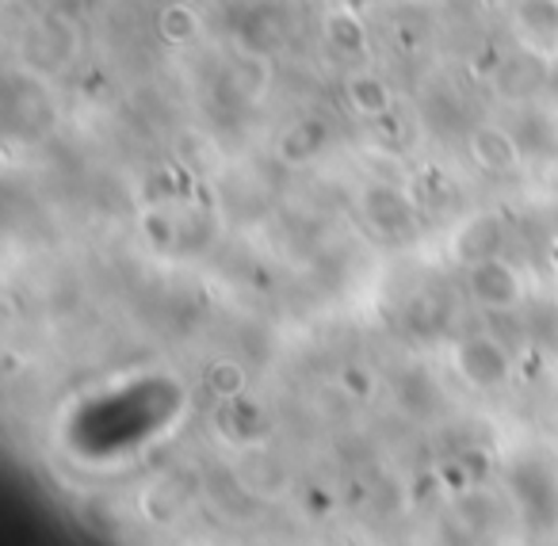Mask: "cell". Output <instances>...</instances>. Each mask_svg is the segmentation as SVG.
<instances>
[{
	"label": "cell",
	"instance_id": "cell-16",
	"mask_svg": "<svg viewBox=\"0 0 558 546\" xmlns=\"http://www.w3.org/2000/svg\"><path fill=\"white\" fill-rule=\"evenodd\" d=\"M326 39L333 43L337 50H344V54H360V50L367 47V32H364V24H360L356 12H329Z\"/></svg>",
	"mask_w": 558,
	"mask_h": 546
},
{
	"label": "cell",
	"instance_id": "cell-14",
	"mask_svg": "<svg viewBox=\"0 0 558 546\" xmlns=\"http://www.w3.org/2000/svg\"><path fill=\"white\" fill-rule=\"evenodd\" d=\"M395 393H398V401H402V409L405 413H413V416H433L436 413V390H433V383H428L425 375H417V371H410V375H402L395 383Z\"/></svg>",
	"mask_w": 558,
	"mask_h": 546
},
{
	"label": "cell",
	"instance_id": "cell-10",
	"mask_svg": "<svg viewBox=\"0 0 558 546\" xmlns=\"http://www.w3.org/2000/svg\"><path fill=\"white\" fill-rule=\"evenodd\" d=\"M349 104L356 116L383 119L390 111V104H395V96H390L387 81H379L375 73H356V77L349 81Z\"/></svg>",
	"mask_w": 558,
	"mask_h": 546
},
{
	"label": "cell",
	"instance_id": "cell-13",
	"mask_svg": "<svg viewBox=\"0 0 558 546\" xmlns=\"http://www.w3.org/2000/svg\"><path fill=\"white\" fill-rule=\"evenodd\" d=\"M157 32H161L165 43H192L195 32H199V16H195L192 4H184V0H169L161 9V16H157Z\"/></svg>",
	"mask_w": 558,
	"mask_h": 546
},
{
	"label": "cell",
	"instance_id": "cell-2",
	"mask_svg": "<svg viewBox=\"0 0 558 546\" xmlns=\"http://www.w3.org/2000/svg\"><path fill=\"white\" fill-rule=\"evenodd\" d=\"M456 371L463 375L466 386H474V390H497V386L509 383L512 363L497 340L471 337L456 348Z\"/></svg>",
	"mask_w": 558,
	"mask_h": 546
},
{
	"label": "cell",
	"instance_id": "cell-1",
	"mask_svg": "<svg viewBox=\"0 0 558 546\" xmlns=\"http://www.w3.org/2000/svg\"><path fill=\"white\" fill-rule=\"evenodd\" d=\"M77 58V32L65 16H47L24 35V62L35 73H58Z\"/></svg>",
	"mask_w": 558,
	"mask_h": 546
},
{
	"label": "cell",
	"instance_id": "cell-20",
	"mask_svg": "<svg viewBox=\"0 0 558 546\" xmlns=\"http://www.w3.org/2000/svg\"><path fill=\"white\" fill-rule=\"evenodd\" d=\"M142 233H146V241L154 248H172L177 245V233H180V226L172 222L169 215H165V210H146V215H142Z\"/></svg>",
	"mask_w": 558,
	"mask_h": 546
},
{
	"label": "cell",
	"instance_id": "cell-5",
	"mask_svg": "<svg viewBox=\"0 0 558 546\" xmlns=\"http://www.w3.org/2000/svg\"><path fill=\"white\" fill-rule=\"evenodd\" d=\"M501 241H505V226L497 215H471L463 226L456 230L451 238V253H456L459 264H482L489 256L501 253Z\"/></svg>",
	"mask_w": 558,
	"mask_h": 546
},
{
	"label": "cell",
	"instance_id": "cell-11",
	"mask_svg": "<svg viewBox=\"0 0 558 546\" xmlns=\"http://www.w3.org/2000/svg\"><path fill=\"white\" fill-rule=\"evenodd\" d=\"M520 32L539 47L558 43V0H520Z\"/></svg>",
	"mask_w": 558,
	"mask_h": 546
},
{
	"label": "cell",
	"instance_id": "cell-24",
	"mask_svg": "<svg viewBox=\"0 0 558 546\" xmlns=\"http://www.w3.org/2000/svg\"><path fill=\"white\" fill-rule=\"evenodd\" d=\"M311 508H314V512H329L333 505H329V497L322 489H311Z\"/></svg>",
	"mask_w": 558,
	"mask_h": 546
},
{
	"label": "cell",
	"instance_id": "cell-9",
	"mask_svg": "<svg viewBox=\"0 0 558 546\" xmlns=\"http://www.w3.org/2000/svg\"><path fill=\"white\" fill-rule=\"evenodd\" d=\"M322 146H326V123L303 119V123L288 126V134L279 138V161L303 165V161H311V157H318Z\"/></svg>",
	"mask_w": 558,
	"mask_h": 546
},
{
	"label": "cell",
	"instance_id": "cell-25",
	"mask_svg": "<svg viewBox=\"0 0 558 546\" xmlns=\"http://www.w3.org/2000/svg\"><path fill=\"white\" fill-rule=\"evenodd\" d=\"M555 337H558V321H555Z\"/></svg>",
	"mask_w": 558,
	"mask_h": 546
},
{
	"label": "cell",
	"instance_id": "cell-23",
	"mask_svg": "<svg viewBox=\"0 0 558 546\" xmlns=\"http://www.w3.org/2000/svg\"><path fill=\"white\" fill-rule=\"evenodd\" d=\"M459 459L466 462V470H471L474 477H486L489 474V454L486 451H463Z\"/></svg>",
	"mask_w": 558,
	"mask_h": 546
},
{
	"label": "cell",
	"instance_id": "cell-15",
	"mask_svg": "<svg viewBox=\"0 0 558 546\" xmlns=\"http://www.w3.org/2000/svg\"><path fill=\"white\" fill-rule=\"evenodd\" d=\"M241 47L248 54H271L279 47V20L268 12H248L241 24Z\"/></svg>",
	"mask_w": 558,
	"mask_h": 546
},
{
	"label": "cell",
	"instance_id": "cell-3",
	"mask_svg": "<svg viewBox=\"0 0 558 546\" xmlns=\"http://www.w3.org/2000/svg\"><path fill=\"white\" fill-rule=\"evenodd\" d=\"M195 493H199V477L192 470H169V474H161L146 489L142 512L154 523H177L187 512V505L195 500Z\"/></svg>",
	"mask_w": 558,
	"mask_h": 546
},
{
	"label": "cell",
	"instance_id": "cell-6",
	"mask_svg": "<svg viewBox=\"0 0 558 546\" xmlns=\"http://www.w3.org/2000/svg\"><path fill=\"white\" fill-rule=\"evenodd\" d=\"M364 218L379 233H405L413 226V207L398 187L375 184L364 192Z\"/></svg>",
	"mask_w": 558,
	"mask_h": 546
},
{
	"label": "cell",
	"instance_id": "cell-4",
	"mask_svg": "<svg viewBox=\"0 0 558 546\" xmlns=\"http://www.w3.org/2000/svg\"><path fill=\"white\" fill-rule=\"evenodd\" d=\"M466 287H471V294L486 310H512L520 302V294H524L517 268L505 264L501 256H489V260H482V264H471Z\"/></svg>",
	"mask_w": 558,
	"mask_h": 546
},
{
	"label": "cell",
	"instance_id": "cell-12",
	"mask_svg": "<svg viewBox=\"0 0 558 546\" xmlns=\"http://www.w3.org/2000/svg\"><path fill=\"white\" fill-rule=\"evenodd\" d=\"M233 88L245 104H260L271 88V54H248L233 70Z\"/></svg>",
	"mask_w": 558,
	"mask_h": 546
},
{
	"label": "cell",
	"instance_id": "cell-18",
	"mask_svg": "<svg viewBox=\"0 0 558 546\" xmlns=\"http://www.w3.org/2000/svg\"><path fill=\"white\" fill-rule=\"evenodd\" d=\"M456 515L466 531H489V523H494V505H489L486 493L466 489V493H459V500H456Z\"/></svg>",
	"mask_w": 558,
	"mask_h": 546
},
{
	"label": "cell",
	"instance_id": "cell-8",
	"mask_svg": "<svg viewBox=\"0 0 558 546\" xmlns=\"http://www.w3.org/2000/svg\"><path fill=\"white\" fill-rule=\"evenodd\" d=\"M238 477L245 482V489L253 497H268V493L283 489L288 485V474H283V462L268 451V447H253V451L241 459Z\"/></svg>",
	"mask_w": 558,
	"mask_h": 546
},
{
	"label": "cell",
	"instance_id": "cell-21",
	"mask_svg": "<svg viewBox=\"0 0 558 546\" xmlns=\"http://www.w3.org/2000/svg\"><path fill=\"white\" fill-rule=\"evenodd\" d=\"M337 386H341V393H349L352 401H367L375 393V375L367 367H344L341 378H337Z\"/></svg>",
	"mask_w": 558,
	"mask_h": 546
},
{
	"label": "cell",
	"instance_id": "cell-19",
	"mask_svg": "<svg viewBox=\"0 0 558 546\" xmlns=\"http://www.w3.org/2000/svg\"><path fill=\"white\" fill-rule=\"evenodd\" d=\"M226 428H230L238 439H256V436L264 432V413H260V405L233 398V409H226Z\"/></svg>",
	"mask_w": 558,
	"mask_h": 546
},
{
	"label": "cell",
	"instance_id": "cell-17",
	"mask_svg": "<svg viewBox=\"0 0 558 546\" xmlns=\"http://www.w3.org/2000/svg\"><path fill=\"white\" fill-rule=\"evenodd\" d=\"M245 383H248V375L238 360H215L207 367V390L222 401L241 398V393H245Z\"/></svg>",
	"mask_w": 558,
	"mask_h": 546
},
{
	"label": "cell",
	"instance_id": "cell-7",
	"mask_svg": "<svg viewBox=\"0 0 558 546\" xmlns=\"http://www.w3.org/2000/svg\"><path fill=\"white\" fill-rule=\"evenodd\" d=\"M471 154L482 169L489 172H512L520 165V142L501 126H478L471 134Z\"/></svg>",
	"mask_w": 558,
	"mask_h": 546
},
{
	"label": "cell",
	"instance_id": "cell-22",
	"mask_svg": "<svg viewBox=\"0 0 558 546\" xmlns=\"http://www.w3.org/2000/svg\"><path fill=\"white\" fill-rule=\"evenodd\" d=\"M436 477H440V485L451 493V497H459V493H466V489H471V482H474V474H471V470H466V462H463V459L444 462V466L436 470Z\"/></svg>",
	"mask_w": 558,
	"mask_h": 546
}]
</instances>
